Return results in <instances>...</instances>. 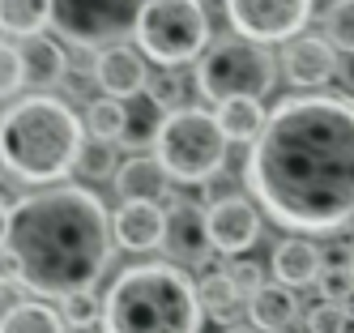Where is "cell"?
I'll list each match as a JSON object with an SVG mask.
<instances>
[{
    "instance_id": "cell-15",
    "label": "cell",
    "mask_w": 354,
    "mask_h": 333,
    "mask_svg": "<svg viewBox=\"0 0 354 333\" xmlns=\"http://www.w3.org/2000/svg\"><path fill=\"white\" fill-rule=\"evenodd\" d=\"M320 265H324V252L312 244V240H282L273 248V278L282 287H308V282L320 278Z\"/></svg>"
},
{
    "instance_id": "cell-35",
    "label": "cell",
    "mask_w": 354,
    "mask_h": 333,
    "mask_svg": "<svg viewBox=\"0 0 354 333\" xmlns=\"http://www.w3.org/2000/svg\"><path fill=\"white\" fill-rule=\"evenodd\" d=\"M226 333H265V329H257V325H231Z\"/></svg>"
},
{
    "instance_id": "cell-25",
    "label": "cell",
    "mask_w": 354,
    "mask_h": 333,
    "mask_svg": "<svg viewBox=\"0 0 354 333\" xmlns=\"http://www.w3.org/2000/svg\"><path fill=\"white\" fill-rule=\"evenodd\" d=\"M324 39L346 56H354V0H333L324 9Z\"/></svg>"
},
{
    "instance_id": "cell-37",
    "label": "cell",
    "mask_w": 354,
    "mask_h": 333,
    "mask_svg": "<svg viewBox=\"0 0 354 333\" xmlns=\"http://www.w3.org/2000/svg\"><path fill=\"white\" fill-rule=\"evenodd\" d=\"M277 333H290V329H277Z\"/></svg>"
},
{
    "instance_id": "cell-20",
    "label": "cell",
    "mask_w": 354,
    "mask_h": 333,
    "mask_svg": "<svg viewBox=\"0 0 354 333\" xmlns=\"http://www.w3.org/2000/svg\"><path fill=\"white\" fill-rule=\"evenodd\" d=\"M265 107H261V98H226L218 102V124H222V133L231 137V141H257L265 133Z\"/></svg>"
},
{
    "instance_id": "cell-8",
    "label": "cell",
    "mask_w": 354,
    "mask_h": 333,
    "mask_svg": "<svg viewBox=\"0 0 354 333\" xmlns=\"http://www.w3.org/2000/svg\"><path fill=\"white\" fill-rule=\"evenodd\" d=\"M226 17L252 43H290L312 17V0H226Z\"/></svg>"
},
{
    "instance_id": "cell-34",
    "label": "cell",
    "mask_w": 354,
    "mask_h": 333,
    "mask_svg": "<svg viewBox=\"0 0 354 333\" xmlns=\"http://www.w3.org/2000/svg\"><path fill=\"white\" fill-rule=\"evenodd\" d=\"M337 77L346 82V90L354 94V56H346V60H342V73H337Z\"/></svg>"
},
{
    "instance_id": "cell-24",
    "label": "cell",
    "mask_w": 354,
    "mask_h": 333,
    "mask_svg": "<svg viewBox=\"0 0 354 333\" xmlns=\"http://www.w3.org/2000/svg\"><path fill=\"white\" fill-rule=\"evenodd\" d=\"M77 171L82 179H115L120 171V159H115V141H103V137H86L82 141V154H77Z\"/></svg>"
},
{
    "instance_id": "cell-26",
    "label": "cell",
    "mask_w": 354,
    "mask_h": 333,
    "mask_svg": "<svg viewBox=\"0 0 354 333\" xmlns=\"http://www.w3.org/2000/svg\"><path fill=\"white\" fill-rule=\"evenodd\" d=\"M184 77L175 73V69H167L162 77H149V90H145V98L154 102L158 111H180L184 107Z\"/></svg>"
},
{
    "instance_id": "cell-28",
    "label": "cell",
    "mask_w": 354,
    "mask_h": 333,
    "mask_svg": "<svg viewBox=\"0 0 354 333\" xmlns=\"http://www.w3.org/2000/svg\"><path fill=\"white\" fill-rule=\"evenodd\" d=\"M21 86H26V60H21V47L0 39V98L17 94Z\"/></svg>"
},
{
    "instance_id": "cell-17",
    "label": "cell",
    "mask_w": 354,
    "mask_h": 333,
    "mask_svg": "<svg viewBox=\"0 0 354 333\" xmlns=\"http://www.w3.org/2000/svg\"><path fill=\"white\" fill-rule=\"evenodd\" d=\"M21 60H26V82L30 86H60L64 73H68V56L64 47L52 43L47 35H35V39H21Z\"/></svg>"
},
{
    "instance_id": "cell-6",
    "label": "cell",
    "mask_w": 354,
    "mask_h": 333,
    "mask_svg": "<svg viewBox=\"0 0 354 333\" xmlns=\"http://www.w3.org/2000/svg\"><path fill=\"white\" fill-rule=\"evenodd\" d=\"M133 39L162 69L192 64L209 51V13L201 0H141L133 13Z\"/></svg>"
},
{
    "instance_id": "cell-18",
    "label": "cell",
    "mask_w": 354,
    "mask_h": 333,
    "mask_svg": "<svg viewBox=\"0 0 354 333\" xmlns=\"http://www.w3.org/2000/svg\"><path fill=\"white\" fill-rule=\"evenodd\" d=\"M196 291H201V307H205V316L209 321H222V325H235V316L248 307V291L226 269L209 273Z\"/></svg>"
},
{
    "instance_id": "cell-10",
    "label": "cell",
    "mask_w": 354,
    "mask_h": 333,
    "mask_svg": "<svg viewBox=\"0 0 354 333\" xmlns=\"http://www.w3.org/2000/svg\"><path fill=\"white\" fill-rule=\"evenodd\" d=\"M277 64H282L286 82L299 86V90H320V86H328V82L342 73L337 47L328 43V39H316V35H295V39L282 47Z\"/></svg>"
},
{
    "instance_id": "cell-19",
    "label": "cell",
    "mask_w": 354,
    "mask_h": 333,
    "mask_svg": "<svg viewBox=\"0 0 354 333\" xmlns=\"http://www.w3.org/2000/svg\"><path fill=\"white\" fill-rule=\"evenodd\" d=\"M56 17V0H0V30L13 39H35Z\"/></svg>"
},
{
    "instance_id": "cell-13",
    "label": "cell",
    "mask_w": 354,
    "mask_h": 333,
    "mask_svg": "<svg viewBox=\"0 0 354 333\" xmlns=\"http://www.w3.org/2000/svg\"><path fill=\"white\" fill-rule=\"evenodd\" d=\"M167 240V210L158 201H124L115 214V244L129 252H154Z\"/></svg>"
},
{
    "instance_id": "cell-29",
    "label": "cell",
    "mask_w": 354,
    "mask_h": 333,
    "mask_svg": "<svg viewBox=\"0 0 354 333\" xmlns=\"http://www.w3.org/2000/svg\"><path fill=\"white\" fill-rule=\"evenodd\" d=\"M350 329V312L333 299H320L308 312V333H346Z\"/></svg>"
},
{
    "instance_id": "cell-23",
    "label": "cell",
    "mask_w": 354,
    "mask_h": 333,
    "mask_svg": "<svg viewBox=\"0 0 354 333\" xmlns=\"http://www.w3.org/2000/svg\"><path fill=\"white\" fill-rule=\"evenodd\" d=\"M320 295L324 299H350L354 295V252L346 248H333V252H324V265H320Z\"/></svg>"
},
{
    "instance_id": "cell-12",
    "label": "cell",
    "mask_w": 354,
    "mask_h": 333,
    "mask_svg": "<svg viewBox=\"0 0 354 333\" xmlns=\"http://www.w3.org/2000/svg\"><path fill=\"white\" fill-rule=\"evenodd\" d=\"M94 77L103 86L107 98H141L149 90V69H145V51L141 47H124V43H107L98 47V64Z\"/></svg>"
},
{
    "instance_id": "cell-27",
    "label": "cell",
    "mask_w": 354,
    "mask_h": 333,
    "mask_svg": "<svg viewBox=\"0 0 354 333\" xmlns=\"http://www.w3.org/2000/svg\"><path fill=\"white\" fill-rule=\"evenodd\" d=\"M64 321H68V329H94V325H103V299H98L94 291L68 295L64 299Z\"/></svg>"
},
{
    "instance_id": "cell-3",
    "label": "cell",
    "mask_w": 354,
    "mask_h": 333,
    "mask_svg": "<svg viewBox=\"0 0 354 333\" xmlns=\"http://www.w3.org/2000/svg\"><path fill=\"white\" fill-rule=\"evenodd\" d=\"M82 120L64 98L26 94L0 111V167L26 184H56L77 167Z\"/></svg>"
},
{
    "instance_id": "cell-1",
    "label": "cell",
    "mask_w": 354,
    "mask_h": 333,
    "mask_svg": "<svg viewBox=\"0 0 354 333\" xmlns=\"http://www.w3.org/2000/svg\"><path fill=\"white\" fill-rule=\"evenodd\" d=\"M243 184L290 231L346 226L354 218V98L324 90L282 98L248 150Z\"/></svg>"
},
{
    "instance_id": "cell-21",
    "label": "cell",
    "mask_w": 354,
    "mask_h": 333,
    "mask_svg": "<svg viewBox=\"0 0 354 333\" xmlns=\"http://www.w3.org/2000/svg\"><path fill=\"white\" fill-rule=\"evenodd\" d=\"M64 312H56V307H47V303H13L5 316H0V333H68L64 329Z\"/></svg>"
},
{
    "instance_id": "cell-7",
    "label": "cell",
    "mask_w": 354,
    "mask_h": 333,
    "mask_svg": "<svg viewBox=\"0 0 354 333\" xmlns=\"http://www.w3.org/2000/svg\"><path fill=\"white\" fill-rule=\"evenodd\" d=\"M277 64L265 43L252 39H218L196 60V90L209 102L226 98H265L277 86Z\"/></svg>"
},
{
    "instance_id": "cell-9",
    "label": "cell",
    "mask_w": 354,
    "mask_h": 333,
    "mask_svg": "<svg viewBox=\"0 0 354 333\" xmlns=\"http://www.w3.org/2000/svg\"><path fill=\"white\" fill-rule=\"evenodd\" d=\"M209 240H214V252L222 256H243L248 248H257L261 240V214L257 205L239 192H226V197H209Z\"/></svg>"
},
{
    "instance_id": "cell-11",
    "label": "cell",
    "mask_w": 354,
    "mask_h": 333,
    "mask_svg": "<svg viewBox=\"0 0 354 333\" xmlns=\"http://www.w3.org/2000/svg\"><path fill=\"white\" fill-rule=\"evenodd\" d=\"M167 256L175 265H205L214 240H209V214L192 201H175L167 210V240H162Z\"/></svg>"
},
{
    "instance_id": "cell-31",
    "label": "cell",
    "mask_w": 354,
    "mask_h": 333,
    "mask_svg": "<svg viewBox=\"0 0 354 333\" xmlns=\"http://www.w3.org/2000/svg\"><path fill=\"white\" fill-rule=\"evenodd\" d=\"M226 273H231L235 282H239V287L252 295V291H257V287H265V282H257V265H248V261H235L231 269H226Z\"/></svg>"
},
{
    "instance_id": "cell-5",
    "label": "cell",
    "mask_w": 354,
    "mask_h": 333,
    "mask_svg": "<svg viewBox=\"0 0 354 333\" xmlns=\"http://www.w3.org/2000/svg\"><path fill=\"white\" fill-rule=\"evenodd\" d=\"M226 145H231V137L222 133L218 111L180 107V111L162 116L154 154H158V163L171 171V179H180V184H205V179L222 175Z\"/></svg>"
},
{
    "instance_id": "cell-4",
    "label": "cell",
    "mask_w": 354,
    "mask_h": 333,
    "mask_svg": "<svg viewBox=\"0 0 354 333\" xmlns=\"http://www.w3.org/2000/svg\"><path fill=\"white\" fill-rule=\"evenodd\" d=\"M201 291L175 261L120 269L103 299V333H201Z\"/></svg>"
},
{
    "instance_id": "cell-16",
    "label": "cell",
    "mask_w": 354,
    "mask_h": 333,
    "mask_svg": "<svg viewBox=\"0 0 354 333\" xmlns=\"http://www.w3.org/2000/svg\"><path fill=\"white\" fill-rule=\"evenodd\" d=\"M299 299L290 295V287H282V282H265V287H257L248 295V316H252V325L257 329H265V333H277V329H290V321H295V307Z\"/></svg>"
},
{
    "instance_id": "cell-2",
    "label": "cell",
    "mask_w": 354,
    "mask_h": 333,
    "mask_svg": "<svg viewBox=\"0 0 354 333\" xmlns=\"http://www.w3.org/2000/svg\"><path fill=\"white\" fill-rule=\"evenodd\" d=\"M5 248L13 252L26 291L68 299L94 291V282L107 273L115 252V222L90 188L56 184L13 205Z\"/></svg>"
},
{
    "instance_id": "cell-32",
    "label": "cell",
    "mask_w": 354,
    "mask_h": 333,
    "mask_svg": "<svg viewBox=\"0 0 354 333\" xmlns=\"http://www.w3.org/2000/svg\"><path fill=\"white\" fill-rule=\"evenodd\" d=\"M0 282H21L17 278V261H13L9 248H0Z\"/></svg>"
},
{
    "instance_id": "cell-22",
    "label": "cell",
    "mask_w": 354,
    "mask_h": 333,
    "mask_svg": "<svg viewBox=\"0 0 354 333\" xmlns=\"http://www.w3.org/2000/svg\"><path fill=\"white\" fill-rule=\"evenodd\" d=\"M124 128H129V102L124 98H94L90 102V111H86V133L90 137H103V141L120 145Z\"/></svg>"
},
{
    "instance_id": "cell-14",
    "label": "cell",
    "mask_w": 354,
    "mask_h": 333,
    "mask_svg": "<svg viewBox=\"0 0 354 333\" xmlns=\"http://www.w3.org/2000/svg\"><path fill=\"white\" fill-rule=\"evenodd\" d=\"M171 171L158 163V154H133L115 171V192L120 201H167L171 192Z\"/></svg>"
},
{
    "instance_id": "cell-30",
    "label": "cell",
    "mask_w": 354,
    "mask_h": 333,
    "mask_svg": "<svg viewBox=\"0 0 354 333\" xmlns=\"http://www.w3.org/2000/svg\"><path fill=\"white\" fill-rule=\"evenodd\" d=\"M158 128H162V120L141 116L137 107H129V128H124L120 145H129V150H145V145H154V141H158Z\"/></svg>"
},
{
    "instance_id": "cell-36",
    "label": "cell",
    "mask_w": 354,
    "mask_h": 333,
    "mask_svg": "<svg viewBox=\"0 0 354 333\" xmlns=\"http://www.w3.org/2000/svg\"><path fill=\"white\" fill-rule=\"evenodd\" d=\"M68 333H94V329H68Z\"/></svg>"
},
{
    "instance_id": "cell-33",
    "label": "cell",
    "mask_w": 354,
    "mask_h": 333,
    "mask_svg": "<svg viewBox=\"0 0 354 333\" xmlns=\"http://www.w3.org/2000/svg\"><path fill=\"white\" fill-rule=\"evenodd\" d=\"M9 222H13V205L0 197V248L9 244Z\"/></svg>"
}]
</instances>
